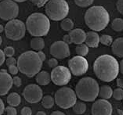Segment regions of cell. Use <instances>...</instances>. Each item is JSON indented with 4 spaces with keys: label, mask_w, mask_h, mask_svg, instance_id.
Segmentation results:
<instances>
[{
    "label": "cell",
    "mask_w": 123,
    "mask_h": 115,
    "mask_svg": "<svg viewBox=\"0 0 123 115\" xmlns=\"http://www.w3.org/2000/svg\"><path fill=\"white\" fill-rule=\"evenodd\" d=\"M30 45L34 50L42 51L45 47V42L41 37H35L31 40Z\"/></svg>",
    "instance_id": "cell-21"
},
{
    "label": "cell",
    "mask_w": 123,
    "mask_h": 115,
    "mask_svg": "<svg viewBox=\"0 0 123 115\" xmlns=\"http://www.w3.org/2000/svg\"><path fill=\"white\" fill-rule=\"evenodd\" d=\"M5 111H6V115H17V114L16 109L13 107H10V106L6 107Z\"/></svg>",
    "instance_id": "cell-32"
},
{
    "label": "cell",
    "mask_w": 123,
    "mask_h": 115,
    "mask_svg": "<svg viewBox=\"0 0 123 115\" xmlns=\"http://www.w3.org/2000/svg\"><path fill=\"white\" fill-rule=\"evenodd\" d=\"M20 102H21L20 96L17 92H12L7 96V103L10 107H17L20 105Z\"/></svg>",
    "instance_id": "cell-22"
},
{
    "label": "cell",
    "mask_w": 123,
    "mask_h": 115,
    "mask_svg": "<svg viewBox=\"0 0 123 115\" xmlns=\"http://www.w3.org/2000/svg\"><path fill=\"white\" fill-rule=\"evenodd\" d=\"M6 37L13 41H19L25 35L26 26L23 21L17 19L9 20L4 28Z\"/></svg>",
    "instance_id": "cell-8"
},
{
    "label": "cell",
    "mask_w": 123,
    "mask_h": 115,
    "mask_svg": "<svg viewBox=\"0 0 123 115\" xmlns=\"http://www.w3.org/2000/svg\"><path fill=\"white\" fill-rule=\"evenodd\" d=\"M85 42L88 47L97 48L99 46V44H100V35L96 31L87 32Z\"/></svg>",
    "instance_id": "cell-17"
},
{
    "label": "cell",
    "mask_w": 123,
    "mask_h": 115,
    "mask_svg": "<svg viewBox=\"0 0 123 115\" xmlns=\"http://www.w3.org/2000/svg\"><path fill=\"white\" fill-rule=\"evenodd\" d=\"M2 38L1 36H0V45H2Z\"/></svg>",
    "instance_id": "cell-51"
},
{
    "label": "cell",
    "mask_w": 123,
    "mask_h": 115,
    "mask_svg": "<svg viewBox=\"0 0 123 115\" xmlns=\"http://www.w3.org/2000/svg\"><path fill=\"white\" fill-rule=\"evenodd\" d=\"M112 96L116 100H122L123 99V89L121 88H117L113 90Z\"/></svg>",
    "instance_id": "cell-30"
},
{
    "label": "cell",
    "mask_w": 123,
    "mask_h": 115,
    "mask_svg": "<svg viewBox=\"0 0 123 115\" xmlns=\"http://www.w3.org/2000/svg\"><path fill=\"white\" fill-rule=\"evenodd\" d=\"M0 1H2V0H0Z\"/></svg>",
    "instance_id": "cell-52"
},
{
    "label": "cell",
    "mask_w": 123,
    "mask_h": 115,
    "mask_svg": "<svg viewBox=\"0 0 123 115\" xmlns=\"http://www.w3.org/2000/svg\"><path fill=\"white\" fill-rule=\"evenodd\" d=\"M17 64L20 73L32 78L41 71L43 61L35 51H27L20 54L17 60Z\"/></svg>",
    "instance_id": "cell-3"
},
{
    "label": "cell",
    "mask_w": 123,
    "mask_h": 115,
    "mask_svg": "<svg viewBox=\"0 0 123 115\" xmlns=\"http://www.w3.org/2000/svg\"><path fill=\"white\" fill-rule=\"evenodd\" d=\"M5 111V105L2 99H0V115H2V114Z\"/></svg>",
    "instance_id": "cell-43"
},
{
    "label": "cell",
    "mask_w": 123,
    "mask_h": 115,
    "mask_svg": "<svg viewBox=\"0 0 123 115\" xmlns=\"http://www.w3.org/2000/svg\"><path fill=\"white\" fill-rule=\"evenodd\" d=\"M100 86L97 81L91 77L82 78L75 86L77 98L83 102H93L99 96Z\"/></svg>",
    "instance_id": "cell-4"
},
{
    "label": "cell",
    "mask_w": 123,
    "mask_h": 115,
    "mask_svg": "<svg viewBox=\"0 0 123 115\" xmlns=\"http://www.w3.org/2000/svg\"><path fill=\"white\" fill-rule=\"evenodd\" d=\"M112 95H113V89L110 85H102L100 88L98 96H100L101 99L107 100V99L112 97Z\"/></svg>",
    "instance_id": "cell-20"
},
{
    "label": "cell",
    "mask_w": 123,
    "mask_h": 115,
    "mask_svg": "<svg viewBox=\"0 0 123 115\" xmlns=\"http://www.w3.org/2000/svg\"><path fill=\"white\" fill-rule=\"evenodd\" d=\"M119 71H121V73L123 74V59L122 60V61L119 64Z\"/></svg>",
    "instance_id": "cell-46"
},
{
    "label": "cell",
    "mask_w": 123,
    "mask_h": 115,
    "mask_svg": "<svg viewBox=\"0 0 123 115\" xmlns=\"http://www.w3.org/2000/svg\"><path fill=\"white\" fill-rule=\"evenodd\" d=\"M45 10L47 17L54 21L65 19L69 13V6L65 0H49L46 4Z\"/></svg>",
    "instance_id": "cell-6"
},
{
    "label": "cell",
    "mask_w": 123,
    "mask_h": 115,
    "mask_svg": "<svg viewBox=\"0 0 123 115\" xmlns=\"http://www.w3.org/2000/svg\"><path fill=\"white\" fill-rule=\"evenodd\" d=\"M38 53V56H39V58H40V60H42V61H45L46 60V54H45L43 51H38V52L37 53Z\"/></svg>",
    "instance_id": "cell-41"
},
{
    "label": "cell",
    "mask_w": 123,
    "mask_h": 115,
    "mask_svg": "<svg viewBox=\"0 0 123 115\" xmlns=\"http://www.w3.org/2000/svg\"><path fill=\"white\" fill-rule=\"evenodd\" d=\"M47 63H48V65H49V67H51V68H54L56 66H58V61H57V60L55 59V58L49 59V60H48Z\"/></svg>",
    "instance_id": "cell-34"
},
{
    "label": "cell",
    "mask_w": 123,
    "mask_h": 115,
    "mask_svg": "<svg viewBox=\"0 0 123 115\" xmlns=\"http://www.w3.org/2000/svg\"><path fill=\"white\" fill-rule=\"evenodd\" d=\"M13 78L7 73V71L2 69L0 71V96H5L13 86Z\"/></svg>",
    "instance_id": "cell-15"
},
{
    "label": "cell",
    "mask_w": 123,
    "mask_h": 115,
    "mask_svg": "<svg viewBox=\"0 0 123 115\" xmlns=\"http://www.w3.org/2000/svg\"><path fill=\"white\" fill-rule=\"evenodd\" d=\"M111 50L116 56L123 58V37L118 38L113 41Z\"/></svg>",
    "instance_id": "cell-18"
},
{
    "label": "cell",
    "mask_w": 123,
    "mask_h": 115,
    "mask_svg": "<svg viewBox=\"0 0 123 115\" xmlns=\"http://www.w3.org/2000/svg\"><path fill=\"white\" fill-rule=\"evenodd\" d=\"M72 110L78 115L83 114L86 110V105L83 101H77L72 107Z\"/></svg>",
    "instance_id": "cell-23"
},
{
    "label": "cell",
    "mask_w": 123,
    "mask_h": 115,
    "mask_svg": "<svg viewBox=\"0 0 123 115\" xmlns=\"http://www.w3.org/2000/svg\"><path fill=\"white\" fill-rule=\"evenodd\" d=\"M93 71L97 78L104 82H111L119 74V63L115 57L104 54L98 56L93 63Z\"/></svg>",
    "instance_id": "cell-1"
},
{
    "label": "cell",
    "mask_w": 123,
    "mask_h": 115,
    "mask_svg": "<svg viewBox=\"0 0 123 115\" xmlns=\"http://www.w3.org/2000/svg\"><path fill=\"white\" fill-rule=\"evenodd\" d=\"M22 95L25 100L29 103H37L43 98V90L35 84H30L23 90Z\"/></svg>",
    "instance_id": "cell-12"
},
{
    "label": "cell",
    "mask_w": 123,
    "mask_h": 115,
    "mask_svg": "<svg viewBox=\"0 0 123 115\" xmlns=\"http://www.w3.org/2000/svg\"><path fill=\"white\" fill-rule=\"evenodd\" d=\"M118 113L120 115H123V111L120 110H118Z\"/></svg>",
    "instance_id": "cell-50"
},
{
    "label": "cell",
    "mask_w": 123,
    "mask_h": 115,
    "mask_svg": "<svg viewBox=\"0 0 123 115\" xmlns=\"http://www.w3.org/2000/svg\"><path fill=\"white\" fill-rule=\"evenodd\" d=\"M54 101L59 107L69 109L75 104L77 96L72 89L69 87H62L55 92Z\"/></svg>",
    "instance_id": "cell-7"
},
{
    "label": "cell",
    "mask_w": 123,
    "mask_h": 115,
    "mask_svg": "<svg viewBox=\"0 0 123 115\" xmlns=\"http://www.w3.org/2000/svg\"><path fill=\"white\" fill-rule=\"evenodd\" d=\"M63 42H64L65 43L68 44V45L72 44V42H71V37H70V35H69V34L64 35V37H63Z\"/></svg>",
    "instance_id": "cell-40"
},
{
    "label": "cell",
    "mask_w": 123,
    "mask_h": 115,
    "mask_svg": "<svg viewBox=\"0 0 123 115\" xmlns=\"http://www.w3.org/2000/svg\"><path fill=\"white\" fill-rule=\"evenodd\" d=\"M14 2H25L27 0H13Z\"/></svg>",
    "instance_id": "cell-49"
},
{
    "label": "cell",
    "mask_w": 123,
    "mask_h": 115,
    "mask_svg": "<svg viewBox=\"0 0 123 115\" xmlns=\"http://www.w3.org/2000/svg\"><path fill=\"white\" fill-rule=\"evenodd\" d=\"M4 62H5V55L3 53V50L0 49V66H2Z\"/></svg>",
    "instance_id": "cell-42"
},
{
    "label": "cell",
    "mask_w": 123,
    "mask_h": 115,
    "mask_svg": "<svg viewBox=\"0 0 123 115\" xmlns=\"http://www.w3.org/2000/svg\"><path fill=\"white\" fill-rule=\"evenodd\" d=\"M114 39L109 35H102L100 36V43L102 45H106V46H110L113 43Z\"/></svg>",
    "instance_id": "cell-28"
},
{
    "label": "cell",
    "mask_w": 123,
    "mask_h": 115,
    "mask_svg": "<svg viewBox=\"0 0 123 115\" xmlns=\"http://www.w3.org/2000/svg\"><path fill=\"white\" fill-rule=\"evenodd\" d=\"M75 52L80 56H86L89 53V47L86 44L78 45L75 48Z\"/></svg>",
    "instance_id": "cell-27"
},
{
    "label": "cell",
    "mask_w": 123,
    "mask_h": 115,
    "mask_svg": "<svg viewBox=\"0 0 123 115\" xmlns=\"http://www.w3.org/2000/svg\"><path fill=\"white\" fill-rule=\"evenodd\" d=\"M51 81L56 85L64 86L70 82L71 79V73L67 67L59 65L53 68L50 74Z\"/></svg>",
    "instance_id": "cell-9"
},
{
    "label": "cell",
    "mask_w": 123,
    "mask_h": 115,
    "mask_svg": "<svg viewBox=\"0 0 123 115\" xmlns=\"http://www.w3.org/2000/svg\"><path fill=\"white\" fill-rule=\"evenodd\" d=\"M61 27L65 31H71V30H73L74 22L70 18H65V19L62 20L61 23Z\"/></svg>",
    "instance_id": "cell-25"
},
{
    "label": "cell",
    "mask_w": 123,
    "mask_h": 115,
    "mask_svg": "<svg viewBox=\"0 0 123 115\" xmlns=\"http://www.w3.org/2000/svg\"><path fill=\"white\" fill-rule=\"evenodd\" d=\"M13 84L16 87H20L22 84V81L20 79V78L18 76H15L13 78Z\"/></svg>",
    "instance_id": "cell-38"
},
{
    "label": "cell",
    "mask_w": 123,
    "mask_h": 115,
    "mask_svg": "<svg viewBox=\"0 0 123 115\" xmlns=\"http://www.w3.org/2000/svg\"><path fill=\"white\" fill-rule=\"evenodd\" d=\"M69 35L71 37L72 43L75 45H81L85 42L86 33L84 31V30L81 28H75L71 30L69 33Z\"/></svg>",
    "instance_id": "cell-16"
},
{
    "label": "cell",
    "mask_w": 123,
    "mask_h": 115,
    "mask_svg": "<svg viewBox=\"0 0 123 115\" xmlns=\"http://www.w3.org/2000/svg\"><path fill=\"white\" fill-rule=\"evenodd\" d=\"M111 28L116 32L123 31V20L121 18H115L111 23Z\"/></svg>",
    "instance_id": "cell-26"
},
{
    "label": "cell",
    "mask_w": 123,
    "mask_h": 115,
    "mask_svg": "<svg viewBox=\"0 0 123 115\" xmlns=\"http://www.w3.org/2000/svg\"><path fill=\"white\" fill-rule=\"evenodd\" d=\"M55 103L54 99L50 95H46L42 98V106L46 109H50Z\"/></svg>",
    "instance_id": "cell-24"
},
{
    "label": "cell",
    "mask_w": 123,
    "mask_h": 115,
    "mask_svg": "<svg viewBox=\"0 0 123 115\" xmlns=\"http://www.w3.org/2000/svg\"><path fill=\"white\" fill-rule=\"evenodd\" d=\"M112 105L106 99H100L96 100L91 108L92 115H111Z\"/></svg>",
    "instance_id": "cell-14"
},
{
    "label": "cell",
    "mask_w": 123,
    "mask_h": 115,
    "mask_svg": "<svg viewBox=\"0 0 123 115\" xmlns=\"http://www.w3.org/2000/svg\"><path fill=\"white\" fill-rule=\"evenodd\" d=\"M50 54L55 59L63 60L70 56V49L68 44L63 41H56L51 45L49 49Z\"/></svg>",
    "instance_id": "cell-13"
},
{
    "label": "cell",
    "mask_w": 123,
    "mask_h": 115,
    "mask_svg": "<svg viewBox=\"0 0 123 115\" xmlns=\"http://www.w3.org/2000/svg\"><path fill=\"white\" fill-rule=\"evenodd\" d=\"M3 53H4L5 56L13 57V55L15 54V49L12 46H7V47H6L4 49Z\"/></svg>",
    "instance_id": "cell-31"
},
{
    "label": "cell",
    "mask_w": 123,
    "mask_h": 115,
    "mask_svg": "<svg viewBox=\"0 0 123 115\" xmlns=\"http://www.w3.org/2000/svg\"><path fill=\"white\" fill-rule=\"evenodd\" d=\"M122 100H123V99H122Z\"/></svg>",
    "instance_id": "cell-53"
},
{
    "label": "cell",
    "mask_w": 123,
    "mask_h": 115,
    "mask_svg": "<svg viewBox=\"0 0 123 115\" xmlns=\"http://www.w3.org/2000/svg\"><path fill=\"white\" fill-rule=\"evenodd\" d=\"M19 14V6L13 0H2L0 2V18L3 20L15 19Z\"/></svg>",
    "instance_id": "cell-10"
},
{
    "label": "cell",
    "mask_w": 123,
    "mask_h": 115,
    "mask_svg": "<svg viewBox=\"0 0 123 115\" xmlns=\"http://www.w3.org/2000/svg\"><path fill=\"white\" fill-rule=\"evenodd\" d=\"M85 23L92 31H101L107 27L110 21V15L107 10L101 6H93L86 10Z\"/></svg>",
    "instance_id": "cell-2"
},
{
    "label": "cell",
    "mask_w": 123,
    "mask_h": 115,
    "mask_svg": "<svg viewBox=\"0 0 123 115\" xmlns=\"http://www.w3.org/2000/svg\"><path fill=\"white\" fill-rule=\"evenodd\" d=\"M68 67L74 76H82L88 71L89 63L85 57L76 56L69 60Z\"/></svg>",
    "instance_id": "cell-11"
},
{
    "label": "cell",
    "mask_w": 123,
    "mask_h": 115,
    "mask_svg": "<svg viewBox=\"0 0 123 115\" xmlns=\"http://www.w3.org/2000/svg\"><path fill=\"white\" fill-rule=\"evenodd\" d=\"M35 115H46V112H44V111H38L37 112Z\"/></svg>",
    "instance_id": "cell-47"
},
{
    "label": "cell",
    "mask_w": 123,
    "mask_h": 115,
    "mask_svg": "<svg viewBox=\"0 0 123 115\" xmlns=\"http://www.w3.org/2000/svg\"><path fill=\"white\" fill-rule=\"evenodd\" d=\"M4 31V27L2 26V24H0V34Z\"/></svg>",
    "instance_id": "cell-48"
},
{
    "label": "cell",
    "mask_w": 123,
    "mask_h": 115,
    "mask_svg": "<svg viewBox=\"0 0 123 115\" xmlns=\"http://www.w3.org/2000/svg\"><path fill=\"white\" fill-rule=\"evenodd\" d=\"M20 114L21 115H31L32 110L29 107H24L21 110H20Z\"/></svg>",
    "instance_id": "cell-35"
},
{
    "label": "cell",
    "mask_w": 123,
    "mask_h": 115,
    "mask_svg": "<svg viewBox=\"0 0 123 115\" xmlns=\"http://www.w3.org/2000/svg\"><path fill=\"white\" fill-rule=\"evenodd\" d=\"M48 1H49V0H31L32 3L36 6L37 7H43L45 4L47 3Z\"/></svg>",
    "instance_id": "cell-33"
},
{
    "label": "cell",
    "mask_w": 123,
    "mask_h": 115,
    "mask_svg": "<svg viewBox=\"0 0 123 115\" xmlns=\"http://www.w3.org/2000/svg\"><path fill=\"white\" fill-rule=\"evenodd\" d=\"M74 3H75L78 6L86 8L88 7L89 6H91L93 3L94 0H74Z\"/></svg>",
    "instance_id": "cell-29"
},
{
    "label": "cell",
    "mask_w": 123,
    "mask_h": 115,
    "mask_svg": "<svg viewBox=\"0 0 123 115\" xmlns=\"http://www.w3.org/2000/svg\"><path fill=\"white\" fill-rule=\"evenodd\" d=\"M117 85L123 89V78H117Z\"/></svg>",
    "instance_id": "cell-44"
},
{
    "label": "cell",
    "mask_w": 123,
    "mask_h": 115,
    "mask_svg": "<svg viewBox=\"0 0 123 115\" xmlns=\"http://www.w3.org/2000/svg\"><path fill=\"white\" fill-rule=\"evenodd\" d=\"M50 115H65V114L63 113V112H61V111L56 110V111H53Z\"/></svg>",
    "instance_id": "cell-45"
},
{
    "label": "cell",
    "mask_w": 123,
    "mask_h": 115,
    "mask_svg": "<svg viewBox=\"0 0 123 115\" xmlns=\"http://www.w3.org/2000/svg\"><path fill=\"white\" fill-rule=\"evenodd\" d=\"M18 71H19L18 70V67H17L16 65L9 67V72H10V74L16 75L17 73H18Z\"/></svg>",
    "instance_id": "cell-39"
},
{
    "label": "cell",
    "mask_w": 123,
    "mask_h": 115,
    "mask_svg": "<svg viewBox=\"0 0 123 115\" xmlns=\"http://www.w3.org/2000/svg\"><path fill=\"white\" fill-rule=\"evenodd\" d=\"M116 8L122 15H123V0H118L116 2Z\"/></svg>",
    "instance_id": "cell-37"
},
{
    "label": "cell",
    "mask_w": 123,
    "mask_h": 115,
    "mask_svg": "<svg viewBox=\"0 0 123 115\" xmlns=\"http://www.w3.org/2000/svg\"><path fill=\"white\" fill-rule=\"evenodd\" d=\"M6 65L9 67L10 66H13V65H16L17 63V60L14 58V57H8L6 60Z\"/></svg>",
    "instance_id": "cell-36"
},
{
    "label": "cell",
    "mask_w": 123,
    "mask_h": 115,
    "mask_svg": "<svg viewBox=\"0 0 123 115\" xmlns=\"http://www.w3.org/2000/svg\"><path fill=\"white\" fill-rule=\"evenodd\" d=\"M35 81L36 82L40 85L46 86L48 84H49L51 81V78L49 73H48L46 71H39L36 74V78H35Z\"/></svg>",
    "instance_id": "cell-19"
},
{
    "label": "cell",
    "mask_w": 123,
    "mask_h": 115,
    "mask_svg": "<svg viewBox=\"0 0 123 115\" xmlns=\"http://www.w3.org/2000/svg\"><path fill=\"white\" fill-rule=\"evenodd\" d=\"M26 29L35 37L46 36L50 30V21L47 16L41 13H35L26 20Z\"/></svg>",
    "instance_id": "cell-5"
}]
</instances>
